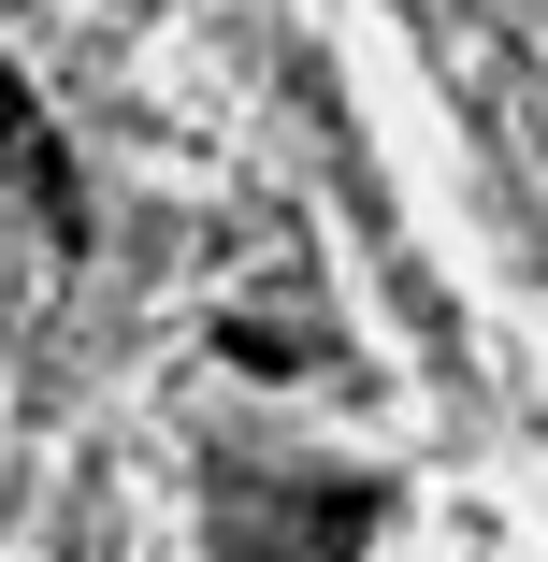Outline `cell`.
I'll return each mask as SVG.
<instances>
[{"label":"cell","mask_w":548,"mask_h":562,"mask_svg":"<svg viewBox=\"0 0 548 562\" xmlns=\"http://www.w3.org/2000/svg\"><path fill=\"white\" fill-rule=\"evenodd\" d=\"M0 173H15L30 202H44V232L58 246H87V188H72V159H58V131H44V101L0 72Z\"/></svg>","instance_id":"1"}]
</instances>
